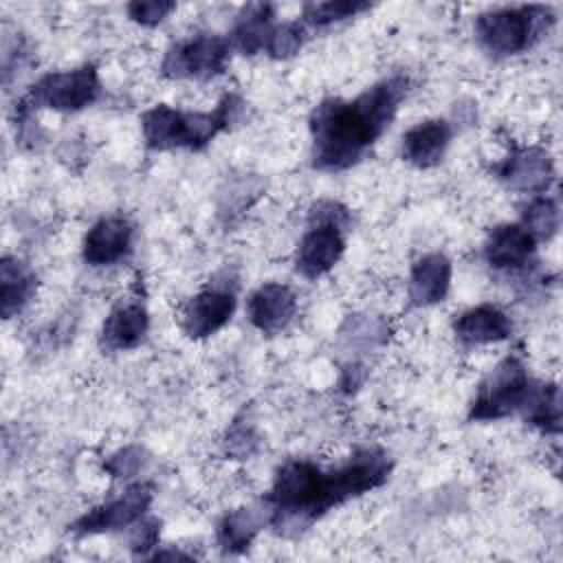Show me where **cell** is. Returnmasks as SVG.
I'll use <instances>...</instances> for the list:
<instances>
[{"label": "cell", "mask_w": 563, "mask_h": 563, "mask_svg": "<svg viewBox=\"0 0 563 563\" xmlns=\"http://www.w3.org/2000/svg\"><path fill=\"white\" fill-rule=\"evenodd\" d=\"M141 466H143V451L139 446H128L106 462V468L114 477H128V475L136 473Z\"/></svg>", "instance_id": "cell-27"}, {"label": "cell", "mask_w": 563, "mask_h": 563, "mask_svg": "<svg viewBox=\"0 0 563 563\" xmlns=\"http://www.w3.org/2000/svg\"><path fill=\"white\" fill-rule=\"evenodd\" d=\"M407 95V79L387 77L354 99H325L310 114L312 167L343 172L383 136Z\"/></svg>", "instance_id": "cell-2"}, {"label": "cell", "mask_w": 563, "mask_h": 563, "mask_svg": "<svg viewBox=\"0 0 563 563\" xmlns=\"http://www.w3.org/2000/svg\"><path fill=\"white\" fill-rule=\"evenodd\" d=\"M453 332L464 345H488L506 341L512 332V321L501 308L482 303L462 312L453 323Z\"/></svg>", "instance_id": "cell-17"}, {"label": "cell", "mask_w": 563, "mask_h": 563, "mask_svg": "<svg viewBox=\"0 0 563 563\" xmlns=\"http://www.w3.org/2000/svg\"><path fill=\"white\" fill-rule=\"evenodd\" d=\"M451 288V262L442 253L418 257L409 275V297L416 306H433L446 297Z\"/></svg>", "instance_id": "cell-18"}, {"label": "cell", "mask_w": 563, "mask_h": 563, "mask_svg": "<svg viewBox=\"0 0 563 563\" xmlns=\"http://www.w3.org/2000/svg\"><path fill=\"white\" fill-rule=\"evenodd\" d=\"M532 378L526 365L517 356H508L495 365V369L479 383L475 398L468 409V420L490 422L523 409L530 391Z\"/></svg>", "instance_id": "cell-6"}, {"label": "cell", "mask_w": 563, "mask_h": 563, "mask_svg": "<svg viewBox=\"0 0 563 563\" xmlns=\"http://www.w3.org/2000/svg\"><path fill=\"white\" fill-rule=\"evenodd\" d=\"M391 460L383 449H356L336 468H321L310 460L284 462L264 497L271 506V523L279 532H299L330 508L365 495L387 482Z\"/></svg>", "instance_id": "cell-1"}, {"label": "cell", "mask_w": 563, "mask_h": 563, "mask_svg": "<svg viewBox=\"0 0 563 563\" xmlns=\"http://www.w3.org/2000/svg\"><path fill=\"white\" fill-rule=\"evenodd\" d=\"M297 312V297L286 284L268 282L251 292L246 301V317L253 328L264 334L282 332Z\"/></svg>", "instance_id": "cell-12"}, {"label": "cell", "mask_w": 563, "mask_h": 563, "mask_svg": "<svg viewBox=\"0 0 563 563\" xmlns=\"http://www.w3.org/2000/svg\"><path fill=\"white\" fill-rule=\"evenodd\" d=\"M273 18L275 7L273 4H249L238 15L235 29H233V44L242 55H255L260 51H266L268 37L273 33Z\"/></svg>", "instance_id": "cell-21"}, {"label": "cell", "mask_w": 563, "mask_h": 563, "mask_svg": "<svg viewBox=\"0 0 563 563\" xmlns=\"http://www.w3.org/2000/svg\"><path fill=\"white\" fill-rule=\"evenodd\" d=\"M523 416L530 424L548 433L561 429V398L556 385H532V391L523 405Z\"/></svg>", "instance_id": "cell-22"}, {"label": "cell", "mask_w": 563, "mask_h": 563, "mask_svg": "<svg viewBox=\"0 0 563 563\" xmlns=\"http://www.w3.org/2000/svg\"><path fill=\"white\" fill-rule=\"evenodd\" d=\"M372 4L363 0H325V2H308L303 7V20L312 26H330L334 22H343L347 18H356L367 11Z\"/></svg>", "instance_id": "cell-24"}, {"label": "cell", "mask_w": 563, "mask_h": 563, "mask_svg": "<svg viewBox=\"0 0 563 563\" xmlns=\"http://www.w3.org/2000/svg\"><path fill=\"white\" fill-rule=\"evenodd\" d=\"M561 224V211L554 198L550 196H534L521 213V227L539 242L550 240Z\"/></svg>", "instance_id": "cell-23"}, {"label": "cell", "mask_w": 563, "mask_h": 563, "mask_svg": "<svg viewBox=\"0 0 563 563\" xmlns=\"http://www.w3.org/2000/svg\"><path fill=\"white\" fill-rule=\"evenodd\" d=\"M37 277L29 264L18 257H2L0 264V310L2 317L9 319L20 312L31 297L35 295Z\"/></svg>", "instance_id": "cell-20"}, {"label": "cell", "mask_w": 563, "mask_h": 563, "mask_svg": "<svg viewBox=\"0 0 563 563\" xmlns=\"http://www.w3.org/2000/svg\"><path fill=\"white\" fill-rule=\"evenodd\" d=\"M495 174L510 189L545 194L554 180V163L543 147H517L495 165Z\"/></svg>", "instance_id": "cell-10"}, {"label": "cell", "mask_w": 563, "mask_h": 563, "mask_svg": "<svg viewBox=\"0 0 563 563\" xmlns=\"http://www.w3.org/2000/svg\"><path fill=\"white\" fill-rule=\"evenodd\" d=\"M150 328L147 310L139 301L117 303L101 325V347L108 352H125L141 345Z\"/></svg>", "instance_id": "cell-16"}, {"label": "cell", "mask_w": 563, "mask_h": 563, "mask_svg": "<svg viewBox=\"0 0 563 563\" xmlns=\"http://www.w3.org/2000/svg\"><path fill=\"white\" fill-rule=\"evenodd\" d=\"M347 222V209L339 202H319L310 211V227L295 253V268L299 275L317 279L339 264L345 251Z\"/></svg>", "instance_id": "cell-5"}, {"label": "cell", "mask_w": 563, "mask_h": 563, "mask_svg": "<svg viewBox=\"0 0 563 563\" xmlns=\"http://www.w3.org/2000/svg\"><path fill=\"white\" fill-rule=\"evenodd\" d=\"M99 92L101 81L97 68L92 64H84L73 70H57L40 77L24 101H29L33 108L77 112L95 103Z\"/></svg>", "instance_id": "cell-7"}, {"label": "cell", "mask_w": 563, "mask_h": 563, "mask_svg": "<svg viewBox=\"0 0 563 563\" xmlns=\"http://www.w3.org/2000/svg\"><path fill=\"white\" fill-rule=\"evenodd\" d=\"M235 310V295L229 288H205L183 308V330L189 339H207L224 328Z\"/></svg>", "instance_id": "cell-11"}, {"label": "cell", "mask_w": 563, "mask_h": 563, "mask_svg": "<svg viewBox=\"0 0 563 563\" xmlns=\"http://www.w3.org/2000/svg\"><path fill=\"white\" fill-rule=\"evenodd\" d=\"M176 9V2L167 0H136L128 4V15L132 22L141 26H156L161 24L172 11Z\"/></svg>", "instance_id": "cell-26"}, {"label": "cell", "mask_w": 563, "mask_h": 563, "mask_svg": "<svg viewBox=\"0 0 563 563\" xmlns=\"http://www.w3.org/2000/svg\"><path fill=\"white\" fill-rule=\"evenodd\" d=\"M453 128L444 119H427L402 134V156L420 169L440 165L451 143Z\"/></svg>", "instance_id": "cell-15"}, {"label": "cell", "mask_w": 563, "mask_h": 563, "mask_svg": "<svg viewBox=\"0 0 563 563\" xmlns=\"http://www.w3.org/2000/svg\"><path fill=\"white\" fill-rule=\"evenodd\" d=\"M152 497H154V493H152V486H147V484L128 486L125 493H121L119 497L84 512L77 521H73L70 530L81 537L123 530V528L136 523L145 515V510L152 504Z\"/></svg>", "instance_id": "cell-9"}, {"label": "cell", "mask_w": 563, "mask_h": 563, "mask_svg": "<svg viewBox=\"0 0 563 563\" xmlns=\"http://www.w3.org/2000/svg\"><path fill=\"white\" fill-rule=\"evenodd\" d=\"M271 506L266 499H262L260 504L253 506H242L235 508L231 512H227L222 517V521L218 523V543L224 552H244L251 541L255 539V534L271 523Z\"/></svg>", "instance_id": "cell-19"}, {"label": "cell", "mask_w": 563, "mask_h": 563, "mask_svg": "<svg viewBox=\"0 0 563 563\" xmlns=\"http://www.w3.org/2000/svg\"><path fill=\"white\" fill-rule=\"evenodd\" d=\"M537 251V240L521 224H499L488 233L484 257L495 271H523Z\"/></svg>", "instance_id": "cell-14"}, {"label": "cell", "mask_w": 563, "mask_h": 563, "mask_svg": "<svg viewBox=\"0 0 563 563\" xmlns=\"http://www.w3.org/2000/svg\"><path fill=\"white\" fill-rule=\"evenodd\" d=\"M231 55V42L222 35H191L172 44L163 57L161 70L169 79L205 81L224 73Z\"/></svg>", "instance_id": "cell-8"}, {"label": "cell", "mask_w": 563, "mask_h": 563, "mask_svg": "<svg viewBox=\"0 0 563 563\" xmlns=\"http://www.w3.org/2000/svg\"><path fill=\"white\" fill-rule=\"evenodd\" d=\"M158 541V521H143L141 526H136V530L130 537V548L136 552H145L150 548H154Z\"/></svg>", "instance_id": "cell-28"}, {"label": "cell", "mask_w": 563, "mask_h": 563, "mask_svg": "<svg viewBox=\"0 0 563 563\" xmlns=\"http://www.w3.org/2000/svg\"><path fill=\"white\" fill-rule=\"evenodd\" d=\"M132 249V224L121 216L97 220L84 235L81 255L90 266H110Z\"/></svg>", "instance_id": "cell-13"}, {"label": "cell", "mask_w": 563, "mask_h": 563, "mask_svg": "<svg viewBox=\"0 0 563 563\" xmlns=\"http://www.w3.org/2000/svg\"><path fill=\"white\" fill-rule=\"evenodd\" d=\"M554 22L550 7L521 4L482 13L475 20V35L493 55H517L530 48Z\"/></svg>", "instance_id": "cell-4"}, {"label": "cell", "mask_w": 563, "mask_h": 563, "mask_svg": "<svg viewBox=\"0 0 563 563\" xmlns=\"http://www.w3.org/2000/svg\"><path fill=\"white\" fill-rule=\"evenodd\" d=\"M303 40H306V29L299 20L284 22L273 29L266 44V53L273 59H288L299 53V48L303 46Z\"/></svg>", "instance_id": "cell-25"}, {"label": "cell", "mask_w": 563, "mask_h": 563, "mask_svg": "<svg viewBox=\"0 0 563 563\" xmlns=\"http://www.w3.org/2000/svg\"><path fill=\"white\" fill-rule=\"evenodd\" d=\"M242 101L224 95L213 112H189L172 106H154L143 112L141 130L150 150H202L238 117Z\"/></svg>", "instance_id": "cell-3"}]
</instances>
